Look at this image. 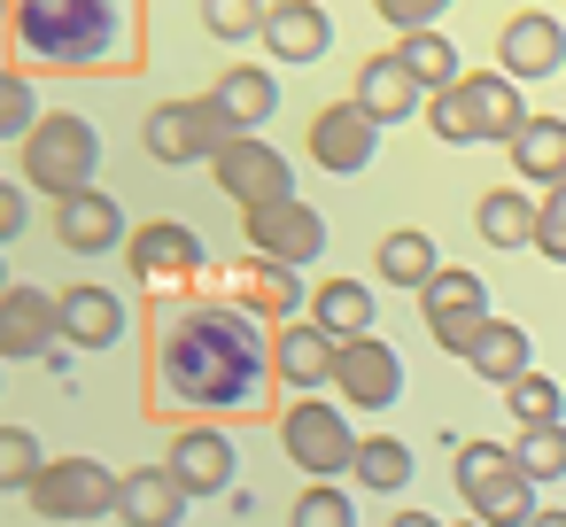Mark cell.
I'll use <instances>...</instances> for the list:
<instances>
[{"instance_id": "6da1fadb", "label": "cell", "mask_w": 566, "mask_h": 527, "mask_svg": "<svg viewBox=\"0 0 566 527\" xmlns=\"http://www.w3.org/2000/svg\"><path fill=\"white\" fill-rule=\"evenodd\" d=\"M272 396V334L233 295H171L148 334V411L187 419H249Z\"/></svg>"}, {"instance_id": "7a4b0ae2", "label": "cell", "mask_w": 566, "mask_h": 527, "mask_svg": "<svg viewBox=\"0 0 566 527\" xmlns=\"http://www.w3.org/2000/svg\"><path fill=\"white\" fill-rule=\"evenodd\" d=\"M9 48H17V71H55V78L133 71L140 17H133V0H17Z\"/></svg>"}, {"instance_id": "3957f363", "label": "cell", "mask_w": 566, "mask_h": 527, "mask_svg": "<svg viewBox=\"0 0 566 527\" xmlns=\"http://www.w3.org/2000/svg\"><path fill=\"white\" fill-rule=\"evenodd\" d=\"M419 117L434 125L442 148H481V140L504 148V140L527 125V94H520V78H504V71H465L458 86L427 94Z\"/></svg>"}, {"instance_id": "277c9868", "label": "cell", "mask_w": 566, "mask_h": 527, "mask_svg": "<svg viewBox=\"0 0 566 527\" xmlns=\"http://www.w3.org/2000/svg\"><path fill=\"white\" fill-rule=\"evenodd\" d=\"M17 148H24V187H40V194H55V202L102 179V133H94L78 109H40V125H32Z\"/></svg>"}, {"instance_id": "5b68a950", "label": "cell", "mask_w": 566, "mask_h": 527, "mask_svg": "<svg viewBox=\"0 0 566 527\" xmlns=\"http://www.w3.org/2000/svg\"><path fill=\"white\" fill-rule=\"evenodd\" d=\"M450 481H458V496H465V512L481 519V527H527L535 519V481L512 465V450L504 442H458L450 450Z\"/></svg>"}, {"instance_id": "8992f818", "label": "cell", "mask_w": 566, "mask_h": 527, "mask_svg": "<svg viewBox=\"0 0 566 527\" xmlns=\"http://www.w3.org/2000/svg\"><path fill=\"white\" fill-rule=\"evenodd\" d=\"M125 264H133V280H140V295H148V303H171V295L202 287L210 249H202V233H195V225H179V218H148V225H133V233H125Z\"/></svg>"}, {"instance_id": "52a82bcc", "label": "cell", "mask_w": 566, "mask_h": 527, "mask_svg": "<svg viewBox=\"0 0 566 527\" xmlns=\"http://www.w3.org/2000/svg\"><path fill=\"white\" fill-rule=\"evenodd\" d=\"M280 450L295 473L311 481H342L349 457H357V434H349V403H326V396H295L280 411Z\"/></svg>"}, {"instance_id": "ba28073f", "label": "cell", "mask_w": 566, "mask_h": 527, "mask_svg": "<svg viewBox=\"0 0 566 527\" xmlns=\"http://www.w3.org/2000/svg\"><path fill=\"white\" fill-rule=\"evenodd\" d=\"M233 133H241V125H233L210 94H195V102H156V109H148V125H140V148H148L156 164H171V171H179V164H210Z\"/></svg>"}, {"instance_id": "9c48e42d", "label": "cell", "mask_w": 566, "mask_h": 527, "mask_svg": "<svg viewBox=\"0 0 566 527\" xmlns=\"http://www.w3.org/2000/svg\"><path fill=\"white\" fill-rule=\"evenodd\" d=\"M117 481L125 473H109L102 457H48L40 473H32V512L40 519H63V527H78V519H102V512H117Z\"/></svg>"}, {"instance_id": "30bf717a", "label": "cell", "mask_w": 566, "mask_h": 527, "mask_svg": "<svg viewBox=\"0 0 566 527\" xmlns=\"http://www.w3.org/2000/svg\"><path fill=\"white\" fill-rule=\"evenodd\" d=\"M241 241H249V256H272V264H318L326 256V218L303 202V194H280V202H256V210H241Z\"/></svg>"}, {"instance_id": "8fae6325", "label": "cell", "mask_w": 566, "mask_h": 527, "mask_svg": "<svg viewBox=\"0 0 566 527\" xmlns=\"http://www.w3.org/2000/svg\"><path fill=\"white\" fill-rule=\"evenodd\" d=\"M202 287H218V295L249 303V310H256V318H272V326H287V318H303V310H311L303 272H295V264H272V256H241V264H218V256H210Z\"/></svg>"}, {"instance_id": "7c38bea8", "label": "cell", "mask_w": 566, "mask_h": 527, "mask_svg": "<svg viewBox=\"0 0 566 527\" xmlns=\"http://www.w3.org/2000/svg\"><path fill=\"white\" fill-rule=\"evenodd\" d=\"M210 171H218V194H226L233 210H256V202L295 194V164H287L264 133H233V140L210 156Z\"/></svg>"}, {"instance_id": "4fadbf2b", "label": "cell", "mask_w": 566, "mask_h": 527, "mask_svg": "<svg viewBox=\"0 0 566 527\" xmlns=\"http://www.w3.org/2000/svg\"><path fill=\"white\" fill-rule=\"evenodd\" d=\"M419 318H427L434 349L465 357V341H473V334H481V318H489V280H481V272H465V264H442V272L419 287Z\"/></svg>"}, {"instance_id": "5bb4252c", "label": "cell", "mask_w": 566, "mask_h": 527, "mask_svg": "<svg viewBox=\"0 0 566 527\" xmlns=\"http://www.w3.org/2000/svg\"><path fill=\"white\" fill-rule=\"evenodd\" d=\"M164 465L179 473V488H187V496H226V488L241 481V442L226 434V419H195V426H179V434H171Z\"/></svg>"}, {"instance_id": "9a60e30c", "label": "cell", "mask_w": 566, "mask_h": 527, "mask_svg": "<svg viewBox=\"0 0 566 527\" xmlns=\"http://www.w3.org/2000/svg\"><path fill=\"white\" fill-rule=\"evenodd\" d=\"M55 341H63V310L40 280L0 287V365H40Z\"/></svg>"}, {"instance_id": "2e32d148", "label": "cell", "mask_w": 566, "mask_h": 527, "mask_svg": "<svg viewBox=\"0 0 566 527\" xmlns=\"http://www.w3.org/2000/svg\"><path fill=\"white\" fill-rule=\"evenodd\" d=\"M334 388L349 411H388L403 396V357L380 334H349V341H334Z\"/></svg>"}, {"instance_id": "e0dca14e", "label": "cell", "mask_w": 566, "mask_h": 527, "mask_svg": "<svg viewBox=\"0 0 566 527\" xmlns=\"http://www.w3.org/2000/svg\"><path fill=\"white\" fill-rule=\"evenodd\" d=\"M373 156H380V125H373L357 102H326V109L311 117V164H318V171L357 179Z\"/></svg>"}, {"instance_id": "ac0fdd59", "label": "cell", "mask_w": 566, "mask_h": 527, "mask_svg": "<svg viewBox=\"0 0 566 527\" xmlns=\"http://www.w3.org/2000/svg\"><path fill=\"white\" fill-rule=\"evenodd\" d=\"M496 71L504 78H558L566 71V24L558 17H543V9H520V17H504V32H496Z\"/></svg>"}, {"instance_id": "d6986e66", "label": "cell", "mask_w": 566, "mask_h": 527, "mask_svg": "<svg viewBox=\"0 0 566 527\" xmlns=\"http://www.w3.org/2000/svg\"><path fill=\"white\" fill-rule=\"evenodd\" d=\"M256 40H264V55H272V63L311 71V63H326V48H334V17L318 9V0H272Z\"/></svg>"}, {"instance_id": "ffe728a7", "label": "cell", "mask_w": 566, "mask_h": 527, "mask_svg": "<svg viewBox=\"0 0 566 527\" xmlns=\"http://www.w3.org/2000/svg\"><path fill=\"white\" fill-rule=\"evenodd\" d=\"M125 210H117V194L109 187H78V194H63L55 202V241L71 249V256H102V249H125Z\"/></svg>"}, {"instance_id": "44dd1931", "label": "cell", "mask_w": 566, "mask_h": 527, "mask_svg": "<svg viewBox=\"0 0 566 527\" xmlns=\"http://www.w3.org/2000/svg\"><path fill=\"white\" fill-rule=\"evenodd\" d=\"M55 310H63V341H71V349H117V341L133 334L125 295H117V287H94V280L63 287V295H55Z\"/></svg>"}, {"instance_id": "7402d4cb", "label": "cell", "mask_w": 566, "mask_h": 527, "mask_svg": "<svg viewBox=\"0 0 566 527\" xmlns=\"http://www.w3.org/2000/svg\"><path fill=\"white\" fill-rule=\"evenodd\" d=\"M272 380H280V388H295V396L334 388V334H318L311 318L272 326Z\"/></svg>"}, {"instance_id": "603a6c76", "label": "cell", "mask_w": 566, "mask_h": 527, "mask_svg": "<svg viewBox=\"0 0 566 527\" xmlns=\"http://www.w3.org/2000/svg\"><path fill=\"white\" fill-rule=\"evenodd\" d=\"M187 504H195V496L179 488L171 465H133V473L117 481V519H125V527H179Z\"/></svg>"}, {"instance_id": "cb8c5ba5", "label": "cell", "mask_w": 566, "mask_h": 527, "mask_svg": "<svg viewBox=\"0 0 566 527\" xmlns=\"http://www.w3.org/2000/svg\"><path fill=\"white\" fill-rule=\"evenodd\" d=\"M349 102H357L373 125H411V117L427 109V94H419V86H411V71L396 63V48H388V55H373V63L357 71V94H349Z\"/></svg>"}, {"instance_id": "d4e9b609", "label": "cell", "mask_w": 566, "mask_h": 527, "mask_svg": "<svg viewBox=\"0 0 566 527\" xmlns=\"http://www.w3.org/2000/svg\"><path fill=\"white\" fill-rule=\"evenodd\" d=\"M210 102H218L241 133H256V125H272V109H280V71H272V63H226L218 86H210Z\"/></svg>"}, {"instance_id": "484cf974", "label": "cell", "mask_w": 566, "mask_h": 527, "mask_svg": "<svg viewBox=\"0 0 566 527\" xmlns=\"http://www.w3.org/2000/svg\"><path fill=\"white\" fill-rule=\"evenodd\" d=\"M504 156H512L520 187H558L566 179V117H535L527 109V125L504 140Z\"/></svg>"}, {"instance_id": "4316f807", "label": "cell", "mask_w": 566, "mask_h": 527, "mask_svg": "<svg viewBox=\"0 0 566 527\" xmlns=\"http://www.w3.org/2000/svg\"><path fill=\"white\" fill-rule=\"evenodd\" d=\"M465 365H473L481 380H496V388H504V380H520V372L535 365L527 326H512V318H496V310H489V318H481V334L465 341Z\"/></svg>"}, {"instance_id": "83f0119b", "label": "cell", "mask_w": 566, "mask_h": 527, "mask_svg": "<svg viewBox=\"0 0 566 527\" xmlns=\"http://www.w3.org/2000/svg\"><path fill=\"white\" fill-rule=\"evenodd\" d=\"M349 481H357L365 496H403V488H411V442H403V434H357Z\"/></svg>"}, {"instance_id": "f1b7e54d", "label": "cell", "mask_w": 566, "mask_h": 527, "mask_svg": "<svg viewBox=\"0 0 566 527\" xmlns=\"http://www.w3.org/2000/svg\"><path fill=\"white\" fill-rule=\"evenodd\" d=\"M396 63L411 71V86H419V94H442V86H458V78H465V55L442 40V24H434V32H396Z\"/></svg>"}, {"instance_id": "f546056e", "label": "cell", "mask_w": 566, "mask_h": 527, "mask_svg": "<svg viewBox=\"0 0 566 527\" xmlns=\"http://www.w3.org/2000/svg\"><path fill=\"white\" fill-rule=\"evenodd\" d=\"M473 225H481L489 249H527L535 241V194L527 187H489L473 202Z\"/></svg>"}, {"instance_id": "4dcf8cb0", "label": "cell", "mask_w": 566, "mask_h": 527, "mask_svg": "<svg viewBox=\"0 0 566 527\" xmlns=\"http://www.w3.org/2000/svg\"><path fill=\"white\" fill-rule=\"evenodd\" d=\"M318 334H334V341H349V334H373V287L365 280H326V287H311V310H303Z\"/></svg>"}, {"instance_id": "1f68e13d", "label": "cell", "mask_w": 566, "mask_h": 527, "mask_svg": "<svg viewBox=\"0 0 566 527\" xmlns=\"http://www.w3.org/2000/svg\"><path fill=\"white\" fill-rule=\"evenodd\" d=\"M373 264H380V280H388V287H411V295L442 272V256H434V241H427L419 225H396V233L373 249Z\"/></svg>"}, {"instance_id": "d6a6232c", "label": "cell", "mask_w": 566, "mask_h": 527, "mask_svg": "<svg viewBox=\"0 0 566 527\" xmlns=\"http://www.w3.org/2000/svg\"><path fill=\"white\" fill-rule=\"evenodd\" d=\"M504 403H512V419L520 426H551V419H566V388L551 380V372H520V380H504Z\"/></svg>"}, {"instance_id": "836d02e7", "label": "cell", "mask_w": 566, "mask_h": 527, "mask_svg": "<svg viewBox=\"0 0 566 527\" xmlns=\"http://www.w3.org/2000/svg\"><path fill=\"white\" fill-rule=\"evenodd\" d=\"M512 465H520L535 488H543V481H558V473H566V419H551V426H520Z\"/></svg>"}, {"instance_id": "e575fe53", "label": "cell", "mask_w": 566, "mask_h": 527, "mask_svg": "<svg viewBox=\"0 0 566 527\" xmlns=\"http://www.w3.org/2000/svg\"><path fill=\"white\" fill-rule=\"evenodd\" d=\"M287 527H357V496L342 481H311L295 504H287Z\"/></svg>"}, {"instance_id": "d590c367", "label": "cell", "mask_w": 566, "mask_h": 527, "mask_svg": "<svg viewBox=\"0 0 566 527\" xmlns=\"http://www.w3.org/2000/svg\"><path fill=\"white\" fill-rule=\"evenodd\" d=\"M40 125V94H32V71L0 63V140H24Z\"/></svg>"}, {"instance_id": "8d00e7d4", "label": "cell", "mask_w": 566, "mask_h": 527, "mask_svg": "<svg viewBox=\"0 0 566 527\" xmlns=\"http://www.w3.org/2000/svg\"><path fill=\"white\" fill-rule=\"evenodd\" d=\"M264 9H272V0H202V32L226 40V48H241V40L264 32Z\"/></svg>"}, {"instance_id": "74e56055", "label": "cell", "mask_w": 566, "mask_h": 527, "mask_svg": "<svg viewBox=\"0 0 566 527\" xmlns=\"http://www.w3.org/2000/svg\"><path fill=\"white\" fill-rule=\"evenodd\" d=\"M40 465L48 457H40V434L32 426H0V488H32Z\"/></svg>"}, {"instance_id": "f35d334b", "label": "cell", "mask_w": 566, "mask_h": 527, "mask_svg": "<svg viewBox=\"0 0 566 527\" xmlns=\"http://www.w3.org/2000/svg\"><path fill=\"white\" fill-rule=\"evenodd\" d=\"M543 264H566V179L558 187H543V202H535V241H527Z\"/></svg>"}, {"instance_id": "ab89813d", "label": "cell", "mask_w": 566, "mask_h": 527, "mask_svg": "<svg viewBox=\"0 0 566 527\" xmlns=\"http://www.w3.org/2000/svg\"><path fill=\"white\" fill-rule=\"evenodd\" d=\"M373 9H380L388 32H434V24L458 9V0H373Z\"/></svg>"}, {"instance_id": "60d3db41", "label": "cell", "mask_w": 566, "mask_h": 527, "mask_svg": "<svg viewBox=\"0 0 566 527\" xmlns=\"http://www.w3.org/2000/svg\"><path fill=\"white\" fill-rule=\"evenodd\" d=\"M24 225H32V194H24L17 179H0V249H9Z\"/></svg>"}, {"instance_id": "b9f144b4", "label": "cell", "mask_w": 566, "mask_h": 527, "mask_svg": "<svg viewBox=\"0 0 566 527\" xmlns=\"http://www.w3.org/2000/svg\"><path fill=\"white\" fill-rule=\"evenodd\" d=\"M388 527H442V519H434V512H419V504H411V512H396V519H388Z\"/></svg>"}, {"instance_id": "7bdbcfd3", "label": "cell", "mask_w": 566, "mask_h": 527, "mask_svg": "<svg viewBox=\"0 0 566 527\" xmlns=\"http://www.w3.org/2000/svg\"><path fill=\"white\" fill-rule=\"evenodd\" d=\"M527 527H566V512H543V504H535V519H527Z\"/></svg>"}, {"instance_id": "ee69618b", "label": "cell", "mask_w": 566, "mask_h": 527, "mask_svg": "<svg viewBox=\"0 0 566 527\" xmlns=\"http://www.w3.org/2000/svg\"><path fill=\"white\" fill-rule=\"evenodd\" d=\"M9 9H17V0H0V24H9Z\"/></svg>"}, {"instance_id": "f6af8a7d", "label": "cell", "mask_w": 566, "mask_h": 527, "mask_svg": "<svg viewBox=\"0 0 566 527\" xmlns=\"http://www.w3.org/2000/svg\"><path fill=\"white\" fill-rule=\"evenodd\" d=\"M0 287H9V256H0Z\"/></svg>"}, {"instance_id": "bcb514c9", "label": "cell", "mask_w": 566, "mask_h": 527, "mask_svg": "<svg viewBox=\"0 0 566 527\" xmlns=\"http://www.w3.org/2000/svg\"><path fill=\"white\" fill-rule=\"evenodd\" d=\"M465 527H481V519H465Z\"/></svg>"}, {"instance_id": "7dc6e473", "label": "cell", "mask_w": 566, "mask_h": 527, "mask_svg": "<svg viewBox=\"0 0 566 527\" xmlns=\"http://www.w3.org/2000/svg\"><path fill=\"white\" fill-rule=\"evenodd\" d=\"M0 380H9V372H0Z\"/></svg>"}]
</instances>
